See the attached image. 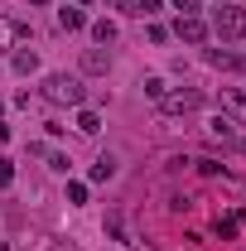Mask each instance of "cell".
Masks as SVG:
<instances>
[{
    "label": "cell",
    "mask_w": 246,
    "mask_h": 251,
    "mask_svg": "<svg viewBox=\"0 0 246 251\" xmlns=\"http://www.w3.org/2000/svg\"><path fill=\"white\" fill-rule=\"evenodd\" d=\"M77 5H87V0H77Z\"/></svg>",
    "instance_id": "7402d4cb"
},
{
    "label": "cell",
    "mask_w": 246,
    "mask_h": 251,
    "mask_svg": "<svg viewBox=\"0 0 246 251\" xmlns=\"http://www.w3.org/2000/svg\"><path fill=\"white\" fill-rule=\"evenodd\" d=\"M0 251H10V247H0Z\"/></svg>",
    "instance_id": "cb8c5ba5"
},
{
    "label": "cell",
    "mask_w": 246,
    "mask_h": 251,
    "mask_svg": "<svg viewBox=\"0 0 246 251\" xmlns=\"http://www.w3.org/2000/svg\"><path fill=\"white\" fill-rule=\"evenodd\" d=\"M106 68H111V53H106L101 44H97V49H82V73H87V77H101Z\"/></svg>",
    "instance_id": "52a82bcc"
},
{
    "label": "cell",
    "mask_w": 246,
    "mask_h": 251,
    "mask_svg": "<svg viewBox=\"0 0 246 251\" xmlns=\"http://www.w3.org/2000/svg\"><path fill=\"white\" fill-rule=\"evenodd\" d=\"M15 39H25V25H15V20H5V15H0V53H5Z\"/></svg>",
    "instance_id": "9c48e42d"
},
{
    "label": "cell",
    "mask_w": 246,
    "mask_h": 251,
    "mask_svg": "<svg viewBox=\"0 0 246 251\" xmlns=\"http://www.w3.org/2000/svg\"><path fill=\"white\" fill-rule=\"evenodd\" d=\"M10 68H15V73H34V68H39V53H34V49H15Z\"/></svg>",
    "instance_id": "30bf717a"
},
{
    "label": "cell",
    "mask_w": 246,
    "mask_h": 251,
    "mask_svg": "<svg viewBox=\"0 0 246 251\" xmlns=\"http://www.w3.org/2000/svg\"><path fill=\"white\" fill-rule=\"evenodd\" d=\"M92 39L101 44V49H106V44L116 39V25H111V20H97V25H92Z\"/></svg>",
    "instance_id": "5bb4252c"
},
{
    "label": "cell",
    "mask_w": 246,
    "mask_h": 251,
    "mask_svg": "<svg viewBox=\"0 0 246 251\" xmlns=\"http://www.w3.org/2000/svg\"><path fill=\"white\" fill-rule=\"evenodd\" d=\"M208 63H213V68H232V73H246V53H227V49H208Z\"/></svg>",
    "instance_id": "ba28073f"
},
{
    "label": "cell",
    "mask_w": 246,
    "mask_h": 251,
    "mask_svg": "<svg viewBox=\"0 0 246 251\" xmlns=\"http://www.w3.org/2000/svg\"><path fill=\"white\" fill-rule=\"evenodd\" d=\"M159 5H164V0H140V5H135V15H154Z\"/></svg>",
    "instance_id": "d6986e66"
},
{
    "label": "cell",
    "mask_w": 246,
    "mask_h": 251,
    "mask_svg": "<svg viewBox=\"0 0 246 251\" xmlns=\"http://www.w3.org/2000/svg\"><path fill=\"white\" fill-rule=\"evenodd\" d=\"M208 29H213L217 39H227V44H232V39H242V34H246V10L222 0V10L213 15V25H208Z\"/></svg>",
    "instance_id": "7a4b0ae2"
},
{
    "label": "cell",
    "mask_w": 246,
    "mask_h": 251,
    "mask_svg": "<svg viewBox=\"0 0 246 251\" xmlns=\"http://www.w3.org/2000/svg\"><path fill=\"white\" fill-rule=\"evenodd\" d=\"M222 116L246 126V92H242V87H227V92H222Z\"/></svg>",
    "instance_id": "8992f818"
},
{
    "label": "cell",
    "mask_w": 246,
    "mask_h": 251,
    "mask_svg": "<svg viewBox=\"0 0 246 251\" xmlns=\"http://www.w3.org/2000/svg\"><path fill=\"white\" fill-rule=\"evenodd\" d=\"M208 140H222V145H232V150H246V140H237V130H232L227 116H213V121H208Z\"/></svg>",
    "instance_id": "5b68a950"
},
{
    "label": "cell",
    "mask_w": 246,
    "mask_h": 251,
    "mask_svg": "<svg viewBox=\"0 0 246 251\" xmlns=\"http://www.w3.org/2000/svg\"><path fill=\"white\" fill-rule=\"evenodd\" d=\"M174 34H179V39H184V44H203V39H208V20H198V15H179V25H174Z\"/></svg>",
    "instance_id": "277c9868"
},
{
    "label": "cell",
    "mask_w": 246,
    "mask_h": 251,
    "mask_svg": "<svg viewBox=\"0 0 246 251\" xmlns=\"http://www.w3.org/2000/svg\"><path fill=\"white\" fill-rule=\"evenodd\" d=\"M237 227H242V213H232V218L217 222V232H222V237H237Z\"/></svg>",
    "instance_id": "2e32d148"
},
{
    "label": "cell",
    "mask_w": 246,
    "mask_h": 251,
    "mask_svg": "<svg viewBox=\"0 0 246 251\" xmlns=\"http://www.w3.org/2000/svg\"><path fill=\"white\" fill-rule=\"evenodd\" d=\"M111 174H116V159H111V155H101V159L92 164V184H106Z\"/></svg>",
    "instance_id": "7c38bea8"
},
{
    "label": "cell",
    "mask_w": 246,
    "mask_h": 251,
    "mask_svg": "<svg viewBox=\"0 0 246 251\" xmlns=\"http://www.w3.org/2000/svg\"><path fill=\"white\" fill-rule=\"evenodd\" d=\"M68 203H87V184H68Z\"/></svg>",
    "instance_id": "ac0fdd59"
},
{
    "label": "cell",
    "mask_w": 246,
    "mask_h": 251,
    "mask_svg": "<svg viewBox=\"0 0 246 251\" xmlns=\"http://www.w3.org/2000/svg\"><path fill=\"white\" fill-rule=\"evenodd\" d=\"M39 92H44V101H49V106H82V101H87L82 77H73V73H49Z\"/></svg>",
    "instance_id": "6da1fadb"
},
{
    "label": "cell",
    "mask_w": 246,
    "mask_h": 251,
    "mask_svg": "<svg viewBox=\"0 0 246 251\" xmlns=\"http://www.w3.org/2000/svg\"><path fill=\"white\" fill-rule=\"evenodd\" d=\"M58 25H63V29H82V25H87V15L68 5V10H58Z\"/></svg>",
    "instance_id": "4fadbf2b"
},
{
    "label": "cell",
    "mask_w": 246,
    "mask_h": 251,
    "mask_svg": "<svg viewBox=\"0 0 246 251\" xmlns=\"http://www.w3.org/2000/svg\"><path fill=\"white\" fill-rule=\"evenodd\" d=\"M203 106V92L198 87H184V92H164L159 97V111L164 116H188V111H198Z\"/></svg>",
    "instance_id": "3957f363"
},
{
    "label": "cell",
    "mask_w": 246,
    "mask_h": 251,
    "mask_svg": "<svg viewBox=\"0 0 246 251\" xmlns=\"http://www.w3.org/2000/svg\"><path fill=\"white\" fill-rule=\"evenodd\" d=\"M77 130H82V135H97V130H101V116H97V111H87V106H77Z\"/></svg>",
    "instance_id": "8fae6325"
},
{
    "label": "cell",
    "mask_w": 246,
    "mask_h": 251,
    "mask_svg": "<svg viewBox=\"0 0 246 251\" xmlns=\"http://www.w3.org/2000/svg\"><path fill=\"white\" fill-rule=\"evenodd\" d=\"M15 184V159H0V188Z\"/></svg>",
    "instance_id": "e0dca14e"
},
{
    "label": "cell",
    "mask_w": 246,
    "mask_h": 251,
    "mask_svg": "<svg viewBox=\"0 0 246 251\" xmlns=\"http://www.w3.org/2000/svg\"><path fill=\"white\" fill-rule=\"evenodd\" d=\"M174 10L179 15H198V0H174Z\"/></svg>",
    "instance_id": "ffe728a7"
},
{
    "label": "cell",
    "mask_w": 246,
    "mask_h": 251,
    "mask_svg": "<svg viewBox=\"0 0 246 251\" xmlns=\"http://www.w3.org/2000/svg\"><path fill=\"white\" fill-rule=\"evenodd\" d=\"M29 5H49V0H29Z\"/></svg>",
    "instance_id": "44dd1931"
},
{
    "label": "cell",
    "mask_w": 246,
    "mask_h": 251,
    "mask_svg": "<svg viewBox=\"0 0 246 251\" xmlns=\"http://www.w3.org/2000/svg\"><path fill=\"white\" fill-rule=\"evenodd\" d=\"M0 111H5V101H0Z\"/></svg>",
    "instance_id": "603a6c76"
},
{
    "label": "cell",
    "mask_w": 246,
    "mask_h": 251,
    "mask_svg": "<svg viewBox=\"0 0 246 251\" xmlns=\"http://www.w3.org/2000/svg\"><path fill=\"white\" fill-rule=\"evenodd\" d=\"M140 87H145V97H150V101H159V97L169 92V87H164V82H159V77H145V82H140Z\"/></svg>",
    "instance_id": "9a60e30c"
}]
</instances>
